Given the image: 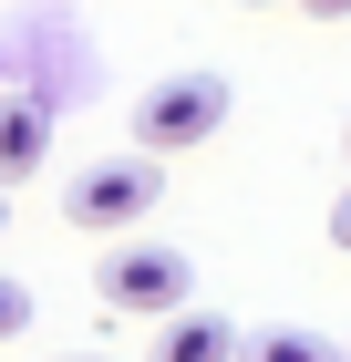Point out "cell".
I'll return each instance as SVG.
<instances>
[{"instance_id": "obj_9", "label": "cell", "mask_w": 351, "mask_h": 362, "mask_svg": "<svg viewBox=\"0 0 351 362\" xmlns=\"http://www.w3.org/2000/svg\"><path fill=\"white\" fill-rule=\"evenodd\" d=\"M299 11H321V21H341V11H351V0H299Z\"/></svg>"}, {"instance_id": "obj_2", "label": "cell", "mask_w": 351, "mask_h": 362, "mask_svg": "<svg viewBox=\"0 0 351 362\" xmlns=\"http://www.w3.org/2000/svg\"><path fill=\"white\" fill-rule=\"evenodd\" d=\"M165 197V156H104V166H83L73 187H62V207H73V228H93V238H114V228H145Z\"/></svg>"}, {"instance_id": "obj_3", "label": "cell", "mask_w": 351, "mask_h": 362, "mask_svg": "<svg viewBox=\"0 0 351 362\" xmlns=\"http://www.w3.org/2000/svg\"><path fill=\"white\" fill-rule=\"evenodd\" d=\"M124 321H165V310H186V290H196V269H186V249L176 238H135V249H114L104 259V279H93Z\"/></svg>"}, {"instance_id": "obj_4", "label": "cell", "mask_w": 351, "mask_h": 362, "mask_svg": "<svg viewBox=\"0 0 351 362\" xmlns=\"http://www.w3.org/2000/svg\"><path fill=\"white\" fill-rule=\"evenodd\" d=\"M145 362H238V321H217V310H165Z\"/></svg>"}, {"instance_id": "obj_6", "label": "cell", "mask_w": 351, "mask_h": 362, "mask_svg": "<svg viewBox=\"0 0 351 362\" xmlns=\"http://www.w3.org/2000/svg\"><path fill=\"white\" fill-rule=\"evenodd\" d=\"M238 362H341L321 332H258V341H238Z\"/></svg>"}, {"instance_id": "obj_8", "label": "cell", "mask_w": 351, "mask_h": 362, "mask_svg": "<svg viewBox=\"0 0 351 362\" xmlns=\"http://www.w3.org/2000/svg\"><path fill=\"white\" fill-rule=\"evenodd\" d=\"M331 238H341V249H351V187H341V207H331Z\"/></svg>"}, {"instance_id": "obj_1", "label": "cell", "mask_w": 351, "mask_h": 362, "mask_svg": "<svg viewBox=\"0 0 351 362\" xmlns=\"http://www.w3.org/2000/svg\"><path fill=\"white\" fill-rule=\"evenodd\" d=\"M217 124H227V83H217V73H165L135 104V145L145 156H196Z\"/></svg>"}, {"instance_id": "obj_11", "label": "cell", "mask_w": 351, "mask_h": 362, "mask_svg": "<svg viewBox=\"0 0 351 362\" xmlns=\"http://www.w3.org/2000/svg\"><path fill=\"white\" fill-rule=\"evenodd\" d=\"M341 145H351V135H341Z\"/></svg>"}, {"instance_id": "obj_10", "label": "cell", "mask_w": 351, "mask_h": 362, "mask_svg": "<svg viewBox=\"0 0 351 362\" xmlns=\"http://www.w3.org/2000/svg\"><path fill=\"white\" fill-rule=\"evenodd\" d=\"M62 362H104V352H62Z\"/></svg>"}, {"instance_id": "obj_7", "label": "cell", "mask_w": 351, "mask_h": 362, "mask_svg": "<svg viewBox=\"0 0 351 362\" xmlns=\"http://www.w3.org/2000/svg\"><path fill=\"white\" fill-rule=\"evenodd\" d=\"M11 332H31V290L0 269V341H11Z\"/></svg>"}, {"instance_id": "obj_5", "label": "cell", "mask_w": 351, "mask_h": 362, "mask_svg": "<svg viewBox=\"0 0 351 362\" xmlns=\"http://www.w3.org/2000/svg\"><path fill=\"white\" fill-rule=\"evenodd\" d=\"M42 145H52L42 93H0V176H31V166H42Z\"/></svg>"}]
</instances>
